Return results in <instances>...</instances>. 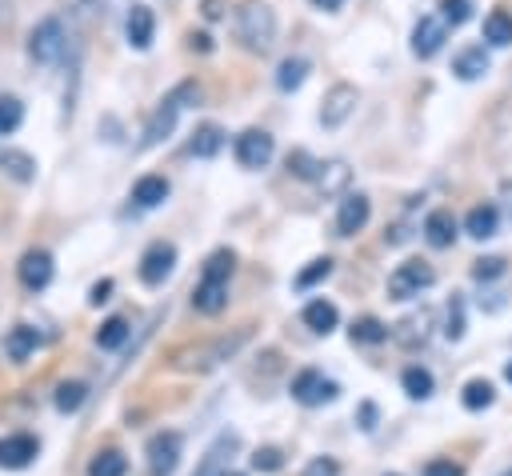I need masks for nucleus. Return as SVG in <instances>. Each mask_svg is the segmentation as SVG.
I'll return each mask as SVG.
<instances>
[{"label":"nucleus","instance_id":"nucleus-1","mask_svg":"<svg viewBox=\"0 0 512 476\" xmlns=\"http://www.w3.org/2000/svg\"><path fill=\"white\" fill-rule=\"evenodd\" d=\"M232 36L248 52H268L276 44V12L264 0H244L232 16Z\"/></svg>","mask_w":512,"mask_h":476},{"label":"nucleus","instance_id":"nucleus-2","mask_svg":"<svg viewBox=\"0 0 512 476\" xmlns=\"http://www.w3.org/2000/svg\"><path fill=\"white\" fill-rule=\"evenodd\" d=\"M196 100H200V84H196V80H180V84L156 104V112L148 116L144 136H140V148H156L160 140H168L172 128H176V116H180L188 104H196Z\"/></svg>","mask_w":512,"mask_h":476},{"label":"nucleus","instance_id":"nucleus-3","mask_svg":"<svg viewBox=\"0 0 512 476\" xmlns=\"http://www.w3.org/2000/svg\"><path fill=\"white\" fill-rule=\"evenodd\" d=\"M64 48H68V28H64V20H60V16L36 20V28L28 32V60L40 64V68H48V64H56V60L64 56Z\"/></svg>","mask_w":512,"mask_h":476},{"label":"nucleus","instance_id":"nucleus-4","mask_svg":"<svg viewBox=\"0 0 512 476\" xmlns=\"http://www.w3.org/2000/svg\"><path fill=\"white\" fill-rule=\"evenodd\" d=\"M436 284V268L428 260H404L388 272V300H416L420 292H428Z\"/></svg>","mask_w":512,"mask_h":476},{"label":"nucleus","instance_id":"nucleus-5","mask_svg":"<svg viewBox=\"0 0 512 476\" xmlns=\"http://www.w3.org/2000/svg\"><path fill=\"white\" fill-rule=\"evenodd\" d=\"M232 156L240 168L256 172V168H268L272 156H276V140L264 132V128H244L236 140H232Z\"/></svg>","mask_w":512,"mask_h":476},{"label":"nucleus","instance_id":"nucleus-6","mask_svg":"<svg viewBox=\"0 0 512 476\" xmlns=\"http://www.w3.org/2000/svg\"><path fill=\"white\" fill-rule=\"evenodd\" d=\"M340 396V384L332 376H324L320 368H300L292 376V400L304 404V408H316V404H332Z\"/></svg>","mask_w":512,"mask_h":476},{"label":"nucleus","instance_id":"nucleus-7","mask_svg":"<svg viewBox=\"0 0 512 476\" xmlns=\"http://www.w3.org/2000/svg\"><path fill=\"white\" fill-rule=\"evenodd\" d=\"M180 448H184V436H180V432H172V428L152 432V436H148V448H144V456H148V476H172L176 464H180Z\"/></svg>","mask_w":512,"mask_h":476},{"label":"nucleus","instance_id":"nucleus-8","mask_svg":"<svg viewBox=\"0 0 512 476\" xmlns=\"http://www.w3.org/2000/svg\"><path fill=\"white\" fill-rule=\"evenodd\" d=\"M172 268H176V244H172V240H152V244L140 252L136 276H140V284L156 288V284H164V280L172 276Z\"/></svg>","mask_w":512,"mask_h":476},{"label":"nucleus","instance_id":"nucleus-9","mask_svg":"<svg viewBox=\"0 0 512 476\" xmlns=\"http://www.w3.org/2000/svg\"><path fill=\"white\" fill-rule=\"evenodd\" d=\"M360 104V88L348 84V80H336L328 92H324V104H320V124L324 128H340Z\"/></svg>","mask_w":512,"mask_h":476},{"label":"nucleus","instance_id":"nucleus-10","mask_svg":"<svg viewBox=\"0 0 512 476\" xmlns=\"http://www.w3.org/2000/svg\"><path fill=\"white\" fill-rule=\"evenodd\" d=\"M448 32H452V28L440 20V12H424V16L412 24V56H416V60H432V56L444 48Z\"/></svg>","mask_w":512,"mask_h":476},{"label":"nucleus","instance_id":"nucleus-11","mask_svg":"<svg viewBox=\"0 0 512 476\" xmlns=\"http://www.w3.org/2000/svg\"><path fill=\"white\" fill-rule=\"evenodd\" d=\"M248 336H252L248 328H240V332H232V336H216L212 344H200V348L192 352V360H184V368H216L220 360H232Z\"/></svg>","mask_w":512,"mask_h":476},{"label":"nucleus","instance_id":"nucleus-12","mask_svg":"<svg viewBox=\"0 0 512 476\" xmlns=\"http://www.w3.org/2000/svg\"><path fill=\"white\" fill-rule=\"evenodd\" d=\"M372 216V200L364 192H344L340 208H336V236H356Z\"/></svg>","mask_w":512,"mask_h":476},{"label":"nucleus","instance_id":"nucleus-13","mask_svg":"<svg viewBox=\"0 0 512 476\" xmlns=\"http://www.w3.org/2000/svg\"><path fill=\"white\" fill-rule=\"evenodd\" d=\"M16 280H20L28 292L48 288V280H52V256H48L44 248H28V252L20 256V264H16Z\"/></svg>","mask_w":512,"mask_h":476},{"label":"nucleus","instance_id":"nucleus-14","mask_svg":"<svg viewBox=\"0 0 512 476\" xmlns=\"http://www.w3.org/2000/svg\"><path fill=\"white\" fill-rule=\"evenodd\" d=\"M240 448V436L236 432H220L216 440H212V448L204 452V460H200V468L192 472V476H228V464H232V452Z\"/></svg>","mask_w":512,"mask_h":476},{"label":"nucleus","instance_id":"nucleus-15","mask_svg":"<svg viewBox=\"0 0 512 476\" xmlns=\"http://www.w3.org/2000/svg\"><path fill=\"white\" fill-rule=\"evenodd\" d=\"M420 232H424V240H428L432 248H452L456 236H460V224H456L452 208H432V212L424 216Z\"/></svg>","mask_w":512,"mask_h":476},{"label":"nucleus","instance_id":"nucleus-16","mask_svg":"<svg viewBox=\"0 0 512 476\" xmlns=\"http://www.w3.org/2000/svg\"><path fill=\"white\" fill-rule=\"evenodd\" d=\"M40 444L36 436L28 432H12V436H0V468H28L36 460Z\"/></svg>","mask_w":512,"mask_h":476},{"label":"nucleus","instance_id":"nucleus-17","mask_svg":"<svg viewBox=\"0 0 512 476\" xmlns=\"http://www.w3.org/2000/svg\"><path fill=\"white\" fill-rule=\"evenodd\" d=\"M464 232L472 240H492L500 232V204L496 200H484V204H472L468 216H464Z\"/></svg>","mask_w":512,"mask_h":476},{"label":"nucleus","instance_id":"nucleus-18","mask_svg":"<svg viewBox=\"0 0 512 476\" xmlns=\"http://www.w3.org/2000/svg\"><path fill=\"white\" fill-rule=\"evenodd\" d=\"M488 68H492V60H488V48H484V44H468V48H460V52L452 56V72H456V80H464V84L488 76Z\"/></svg>","mask_w":512,"mask_h":476},{"label":"nucleus","instance_id":"nucleus-19","mask_svg":"<svg viewBox=\"0 0 512 476\" xmlns=\"http://www.w3.org/2000/svg\"><path fill=\"white\" fill-rule=\"evenodd\" d=\"M152 32H156V16H152V8H148V4H132L128 20H124V36H128V44H132L136 52H144V48L152 44Z\"/></svg>","mask_w":512,"mask_h":476},{"label":"nucleus","instance_id":"nucleus-20","mask_svg":"<svg viewBox=\"0 0 512 476\" xmlns=\"http://www.w3.org/2000/svg\"><path fill=\"white\" fill-rule=\"evenodd\" d=\"M300 320H304V328H308V332H316V336H328V332L340 324V312H336V304H332V300L316 296V300H308V304H304Z\"/></svg>","mask_w":512,"mask_h":476},{"label":"nucleus","instance_id":"nucleus-21","mask_svg":"<svg viewBox=\"0 0 512 476\" xmlns=\"http://www.w3.org/2000/svg\"><path fill=\"white\" fill-rule=\"evenodd\" d=\"M168 192H172V184H168L164 176H156V172H148V176H140V180L132 184L136 208H160V204L168 200Z\"/></svg>","mask_w":512,"mask_h":476},{"label":"nucleus","instance_id":"nucleus-22","mask_svg":"<svg viewBox=\"0 0 512 476\" xmlns=\"http://www.w3.org/2000/svg\"><path fill=\"white\" fill-rule=\"evenodd\" d=\"M232 272H236V252L232 248H216L200 268V284H228Z\"/></svg>","mask_w":512,"mask_h":476},{"label":"nucleus","instance_id":"nucleus-23","mask_svg":"<svg viewBox=\"0 0 512 476\" xmlns=\"http://www.w3.org/2000/svg\"><path fill=\"white\" fill-rule=\"evenodd\" d=\"M400 388H404L408 400H428V396L436 392V376H432L424 364H408V368L400 372Z\"/></svg>","mask_w":512,"mask_h":476},{"label":"nucleus","instance_id":"nucleus-24","mask_svg":"<svg viewBox=\"0 0 512 476\" xmlns=\"http://www.w3.org/2000/svg\"><path fill=\"white\" fill-rule=\"evenodd\" d=\"M460 404H464L468 412H484V408H492V404H496V384L484 380V376L464 380V388H460Z\"/></svg>","mask_w":512,"mask_h":476},{"label":"nucleus","instance_id":"nucleus-25","mask_svg":"<svg viewBox=\"0 0 512 476\" xmlns=\"http://www.w3.org/2000/svg\"><path fill=\"white\" fill-rule=\"evenodd\" d=\"M224 304H228V284H200V280H196V288H192V308H196L200 316H216V312H224Z\"/></svg>","mask_w":512,"mask_h":476},{"label":"nucleus","instance_id":"nucleus-26","mask_svg":"<svg viewBox=\"0 0 512 476\" xmlns=\"http://www.w3.org/2000/svg\"><path fill=\"white\" fill-rule=\"evenodd\" d=\"M36 348H40V332H36L32 324H16V328L4 336V352H8V360H28Z\"/></svg>","mask_w":512,"mask_h":476},{"label":"nucleus","instance_id":"nucleus-27","mask_svg":"<svg viewBox=\"0 0 512 476\" xmlns=\"http://www.w3.org/2000/svg\"><path fill=\"white\" fill-rule=\"evenodd\" d=\"M0 172L12 176L16 184H28V180H36V160L20 148H0Z\"/></svg>","mask_w":512,"mask_h":476},{"label":"nucleus","instance_id":"nucleus-28","mask_svg":"<svg viewBox=\"0 0 512 476\" xmlns=\"http://www.w3.org/2000/svg\"><path fill=\"white\" fill-rule=\"evenodd\" d=\"M220 148H224V128H220V124H200V128L192 132L188 152H192L196 160H212Z\"/></svg>","mask_w":512,"mask_h":476},{"label":"nucleus","instance_id":"nucleus-29","mask_svg":"<svg viewBox=\"0 0 512 476\" xmlns=\"http://www.w3.org/2000/svg\"><path fill=\"white\" fill-rule=\"evenodd\" d=\"M484 44H488V48H508V44H512V12L492 8V12L484 16Z\"/></svg>","mask_w":512,"mask_h":476},{"label":"nucleus","instance_id":"nucleus-30","mask_svg":"<svg viewBox=\"0 0 512 476\" xmlns=\"http://www.w3.org/2000/svg\"><path fill=\"white\" fill-rule=\"evenodd\" d=\"M348 180H352V168H348L344 160H324V164H320L316 184H320V192H324V196L344 192V188H348Z\"/></svg>","mask_w":512,"mask_h":476},{"label":"nucleus","instance_id":"nucleus-31","mask_svg":"<svg viewBox=\"0 0 512 476\" xmlns=\"http://www.w3.org/2000/svg\"><path fill=\"white\" fill-rule=\"evenodd\" d=\"M308 60L304 56H288V60H280V68H276V88L280 92H296L300 84H304V76H308Z\"/></svg>","mask_w":512,"mask_h":476},{"label":"nucleus","instance_id":"nucleus-32","mask_svg":"<svg viewBox=\"0 0 512 476\" xmlns=\"http://www.w3.org/2000/svg\"><path fill=\"white\" fill-rule=\"evenodd\" d=\"M348 336H352V344H384L392 336V328L384 320H376V316H360V320H352Z\"/></svg>","mask_w":512,"mask_h":476},{"label":"nucleus","instance_id":"nucleus-33","mask_svg":"<svg viewBox=\"0 0 512 476\" xmlns=\"http://www.w3.org/2000/svg\"><path fill=\"white\" fill-rule=\"evenodd\" d=\"M332 276V256H316V260H308V268H300L296 272V292H308V288H316L320 280H328Z\"/></svg>","mask_w":512,"mask_h":476},{"label":"nucleus","instance_id":"nucleus-34","mask_svg":"<svg viewBox=\"0 0 512 476\" xmlns=\"http://www.w3.org/2000/svg\"><path fill=\"white\" fill-rule=\"evenodd\" d=\"M124 472H128V460H124V452H116V448L96 452V456L88 460V476H124Z\"/></svg>","mask_w":512,"mask_h":476},{"label":"nucleus","instance_id":"nucleus-35","mask_svg":"<svg viewBox=\"0 0 512 476\" xmlns=\"http://www.w3.org/2000/svg\"><path fill=\"white\" fill-rule=\"evenodd\" d=\"M128 332H132V328H128V320H124V316H108V320L96 328V344L112 352V348H120V344L128 340Z\"/></svg>","mask_w":512,"mask_h":476},{"label":"nucleus","instance_id":"nucleus-36","mask_svg":"<svg viewBox=\"0 0 512 476\" xmlns=\"http://www.w3.org/2000/svg\"><path fill=\"white\" fill-rule=\"evenodd\" d=\"M320 164H324V160H316V156H312V152H304V148L288 152V172H292V176H300V180H316V176H320Z\"/></svg>","mask_w":512,"mask_h":476},{"label":"nucleus","instance_id":"nucleus-37","mask_svg":"<svg viewBox=\"0 0 512 476\" xmlns=\"http://www.w3.org/2000/svg\"><path fill=\"white\" fill-rule=\"evenodd\" d=\"M472 8H476V0H440V20L448 28H460L472 20Z\"/></svg>","mask_w":512,"mask_h":476},{"label":"nucleus","instance_id":"nucleus-38","mask_svg":"<svg viewBox=\"0 0 512 476\" xmlns=\"http://www.w3.org/2000/svg\"><path fill=\"white\" fill-rule=\"evenodd\" d=\"M24 124V104L16 96H0V136H12Z\"/></svg>","mask_w":512,"mask_h":476},{"label":"nucleus","instance_id":"nucleus-39","mask_svg":"<svg viewBox=\"0 0 512 476\" xmlns=\"http://www.w3.org/2000/svg\"><path fill=\"white\" fill-rule=\"evenodd\" d=\"M84 396H88V388H84L80 380H68V384L56 388V408H60V412H76V408L84 404Z\"/></svg>","mask_w":512,"mask_h":476},{"label":"nucleus","instance_id":"nucleus-40","mask_svg":"<svg viewBox=\"0 0 512 476\" xmlns=\"http://www.w3.org/2000/svg\"><path fill=\"white\" fill-rule=\"evenodd\" d=\"M444 336H448V340H460V336H464V300H460V296L448 300V312H444Z\"/></svg>","mask_w":512,"mask_h":476},{"label":"nucleus","instance_id":"nucleus-41","mask_svg":"<svg viewBox=\"0 0 512 476\" xmlns=\"http://www.w3.org/2000/svg\"><path fill=\"white\" fill-rule=\"evenodd\" d=\"M504 256H480L476 264H472V280H480V284H488V280H496V276H504Z\"/></svg>","mask_w":512,"mask_h":476},{"label":"nucleus","instance_id":"nucleus-42","mask_svg":"<svg viewBox=\"0 0 512 476\" xmlns=\"http://www.w3.org/2000/svg\"><path fill=\"white\" fill-rule=\"evenodd\" d=\"M252 468L256 472H280L284 468V452L280 448H256L252 452Z\"/></svg>","mask_w":512,"mask_h":476},{"label":"nucleus","instance_id":"nucleus-43","mask_svg":"<svg viewBox=\"0 0 512 476\" xmlns=\"http://www.w3.org/2000/svg\"><path fill=\"white\" fill-rule=\"evenodd\" d=\"M420 476H464V464H456V460H448V456H436V460H428V464L420 468Z\"/></svg>","mask_w":512,"mask_h":476},{"label":"nucleus","instance_id":"nucleus-44","mask_svg":"<svg viewBox=\"0 0 512 476\" xmlns=\"http://www.w3.org/2000/svg\"><path fill=\"white\" fill-rule=\"evenodd\" d=\"M300 476H340V464H336L332 456H312Z\"/></svg>","mask_w":512,"mask_h":476},{"label":"nucleus","instance_id":"nucleus-45","mask_svg":"<svg viewBox=\"0 0 512 476\" xmlns=\"http://www.w3.org/2000/svg\"><path fill=\"white\" fill-rule=\"evenodd\" d=\"M360 428H364V432H372V428H376V404H368V400L360 404Z\"/></svg>","mask_w":512,"mask_h":476},{"label":"nucleus","instance_id":"nucleus-46","mask_svg":"<svg viewBox=\"0 0 512 476\" xmlns=\"http://www.w3.org/2000/svg\"><path fill=\"white\" fill-rule=\"evenodd\" d=\"M108 292H112V280H100V284H92V296H88V300H92V304H104Z\"/></svg>","mask_w":512,"mask_h":476},{"label":"nucleus","instance_id":"nucleus-47","mask_svg":"<svg viewBox=\"0 0 512 476\" xmlns=\"http://www.w3.org/2000/svg\"><path fill=\"white\" fill-rule=\"evenodd\" d=\"M188 48H200V52H208L212 44H208V36H204V32H192V36H188Z\"/></svg>","mask_w":512,"mask_h":476},{"label":"nucleus","instance_id":"nucleus-48","mask_svg":"<svg viewBox=\"0 0 512 476\" xmlns=\"http://www.w3.org/2000/svg\"><path fill=\"white\" fill-rule=\"evenodd\" d=\"M340 4H344V0H312V8H316V12H336Z\"/></svg>","mask_w":512,"mask_h":476},{"label":"nucleus","instance_id":"nucleus-49","mask_svg":"<svg viewBox=\"0 0 512 476\" xmlns=\"http://www.w3.org/2000/svg\"><path fill=\"white\" fill-rule=\"evenodd\" d=\"M500 192H504V200H508V216H512V180H504Z\"/></svg>","mask_w":512,"mask_h":476},{"label":"nucleus","instance_id":"nucleus-50","mask_svg":"<svg viewBox=\"0 0 512 476\" xmlns=\"http://www.w3.org/2000/svg\"><path fill=\"white\" fill-rule=\"evenodd\" d=\"M504 380H508V384H512V360H508V364H504Z\"/></svg>","mask_w":512,"mask_h":476},{"label":"nucleus","instance_id":"nucleus-51","mask_svg":"<svg viewBox=\"0 0 512 476\" xmlns=\"http://www.w3.org/2000/svg\"><path fill=\"white\" fill-rule=\"evenodd\" d=\"M504 476H512V472H504Z\"/></svg>","mask_w":512,"mask_h":476}]
</instances>
